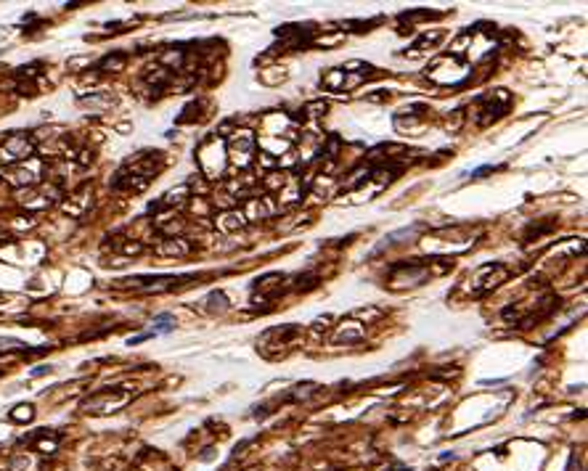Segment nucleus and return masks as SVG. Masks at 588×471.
<instances>
[{"label":"nucleus","mask_w":588,"mask_h":471,"mask_svg":"<svg viewBox=\"0 0 588 471\" xmlns=\"http://www.w3.org/2000/svg\"><path fill=\"white\" fill-rule=\"evenodd\" d=\"M98 66H101V69H122V66H125V53H114V56H106Z\"/></svg>","instance_id":"obj_12"},{"label":"nucleus","mask_w":588,"mask_h":471,"mask_svg":"<svg viewBox=\"0 0 588 471\" xmlns=\"http://www.w3.org/2000/svg\"><path fill=\"white\" fill-rule=\"evenodd\" d=\"M321 82H323V88H329V90H345L347 88V72L334 69V72H329Z\"/></svg>","instance_id":"obj_8"},{"label":"nucleus","mask_w":588,"mask_h":471,"mask_svg":"<svg viewBox=\"0 0 588 471\" xmlns=\"http://www.w3.org/2000/svg\"><path fill=\"white\" fill-rule=\"evenodd\" d=\"M154 334H141V336H133L130 339V344H141V342H146V339H151Z\"/></svg>","instance_id":"obj_15"},{"label":"nucleus","mask_w":588,"mask_h":471,"mask_svg":"<svg viewBox=\"0 0 588 471\" xmlns=\"http://www.w3.org/2000/svg\"><path fill=\"white\" fill-rule=\"evenodd\" d=\"M173 328H175L173 315H159V318L154 320V331H151V334H170Z\"/></svg>","instance_id":"obj_11"},{"label":"nucleus","mask_w":588,"mask_h":471,"mask_svg":"<svg viewBox=\"0 0 588 471\" xmlns=\"http://www.w3.org/2000/svg\"><path fill=\"white\" fill-rule=\"evenodd\" d=\"M429 278V270L416 265V262H400L390 270V286L392 289H413L421 286L424 281Z\"/></svg>","instance_id":"obj_1"},{"label":"nucleus","mask_w":588,"mask_h":471,"mask_svg":"<svg viewBox=\"0 0 588 471\" xmlns=\"http://www.w3.org/2000/svg\"><path fill=\"white\" fill-rule=\"evenodd\" d=\"M254 149H257V141H254L252 133H241V135L236 133V135H231V141H228V154H231V159H234L238 167L249 164Z\"/></svg>","instance_id":"obj_3"},{"label":"nucleus","mask_w":588,"mask_h":471,"mask_svg":"<svg viewBox=\"0 0 588 471\" xmlns=\"http://www.w3.org/2000/svg\"><path fill=\"white\" fill-rule=\"evenodd\" d=\"M27 161H19V164H13V167H5L3 177H8L13 185H35V183H40V169H29Z\"/></svg>","instance_id":"obj_6"},{"label":"nucleus","mask_w":588,"mask_h":471,"mask_svg":"<svg viewBox=\"0 0 588 471\" xmlns=\"http://www.w3.org/2000/svg\"><path fill=\"white\" fill-rule=\"evenodd\" d=\"M421 230H424V225H411V228L395 230V233H390V236H384V238H382V244H379L376 249H374V254H379L382 249H387V246H392L395 241H406V238H408V241H411V238H416V236L421 233Z\"/></svg>","instance_id":"obj_7"},{"label":"nucleus","mask_w":588,"mask_h":471,"mask_svg":"<svg viewBox=\"0 0 588 471\" xmlns=\"http://www.w3.org/2000/svg\"><path fill=\"white\" fill-rule=\"evenodd\" d=\"M112 395H114V389H106V392H101V395L85 400V403H82V411H96L98 416H104V413H112L114 408H119V405L127 403V395H125V397H117V400H114Z\"/></svg>","instance_id":"obj_5"},{"label":"nucleus","mask_w":588,"mask_h":471,"mask_svg":"<svg viewBox=\"0 0 588 471\" xmlns=\"http://www.w3.org/2000/svg\"><path fill=\"white\" fill-rule=\"evenodd\" d=\"M48 370H51L48 366H40V368H35L32 373H35V376H45V373H48Z\"/></svg>","instance_id":"obj_17"},{"label":"nucleus","mask_w":588,"mask_h":471,"mask_svg":"<svg viewBox=\"0 0 588 471\" xmlns=\"http://www.w3.org/2000/svg\"><path fill=\"white\" fill-rule=\"evenodd\" d=\"M202 305H204V307H207V305H212V307H210V313H223V310L228 307V299H226V294H223V291H210Z\"/></svg>","instance_id":"obj_10"},{"label":"nucleus","mask_w":588,"mask_h":471,"mask_svg":"<svg viewBox=\"0 0 588 471\" xmlns=\"http://www.w3.org/2000/svg\"><path fill=\"white\" fill-rule=\"evenodd\" d=\"M29 154H32V141L24 133L0 141V164H19V161L29 159Z\"/></svg>","instance_id":"obj_2"},{"label":"nucleus","mask_w":588,"mask_h":471,"mask_svg":"<svg viewBox=\"0 0 588 471\" xmlns=\"http://www.w3.org/2000/svg\"><path fill=\"white\" fill-rule=\"evenodd\" d=\"M509 278V270L504 265H485L474 273V294H485V291L496 289Z\"/></svg>","instance_id":"obj_4"},{"label":"nucleus","mask_w":588,"mask_h":471,"mask_svg":"<svg viewBox=\"0 0 588 471\" xmlns=\"http://www.w3.org/2000/svg\"><path fill=\"white\" fill-rule=\"evenodd\" d=\"M5 347H11V350H27V344H24V342H19V339L0 336V350H5Z\"/></svg>","instance_id":"obj_14"},{"label":"nucleus","mask_w":588,"mask_h":471,"mask_svg":"<svg viewBox=\"0 0 588 471\" xmlns=\"http://www.w3.org/2000/svg\"><path fill=\"white\" fill-rule=\"evenodd\" d=\"M246 222V217L238 209L234 212H226V214H220V228H226V230H236V228H241Z\"/></svg>","instance_id":"obj_9"},{"label":"nucleus","mask_w":588,"mask_h":471,"mask_svg":"<svg viewBox=\"0 0 588 471\" xmlns=\"http://www.w3.org/2000/svg\"><path fill=\"white\" fill-rule=\"evenodd\" d=\"M13 421H29L32 419V405H19V408H13V416H11Z\"/></svg>","instance_id":"obj_13"},{"label":"nucleus","mask_w":588,"mask_h":471,"mask_svg":"<svg viewBox=\"0 0 588 471\" xmlns=\"http://www.w3.org/2000/svg\"><path fill=\"white\" fill-rule=\"evenodd\" d=\"M487 172H490V167H479V169H474V172H471V177H482V175H487Z\"/></svg>","instance_id":"obj_16"}]
</instances>
